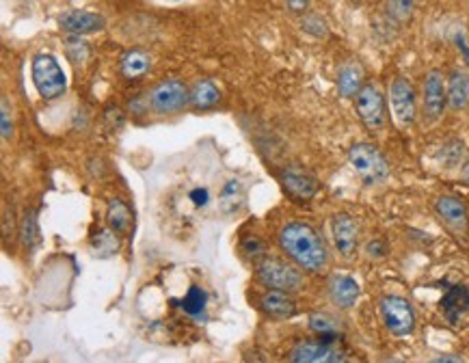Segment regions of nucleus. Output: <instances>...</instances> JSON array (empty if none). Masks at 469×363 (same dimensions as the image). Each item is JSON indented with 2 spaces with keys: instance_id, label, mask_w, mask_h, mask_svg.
<instances>
[{
  "instance_id": "f257e3e1",
  "label": "nucleus",
  "mask_w": 469,
  "mask_h": 363,
  "mask_svg": "<svg viewBox=\"0 0 469 363\" xmlns=\"http://www.w3.org/2000/svg\"><path fill=\"white\" fill-rule=\"evenodd\" d=\"M280 247L306 273H322L329 266V249L324 238L307 223H288L280 232Z\"/></svg>"
},
{
  "instance_id": "f03ea898",
  "label": "nucleus",
  "mask_w": 469,
  "mask_h": 363,
  "mask_svg": "<svg viewBox=\"0 0 469 363\" xmlns=\"http://www.w3.org/2000/svg\"><path fill=\"white\" fill-rule=\"evenodd\" d=\"M348 163L364 184L374 186L389 178V163L373 143H355L348 149Z\"/></svg>"
},
{
  "instance_id": "7ed1b4c3",
  "label": "nucleus",
  "mask_w": 469,
  "mask_h": 363,
  "mask_svg": "<svg viewBox=\"0 0 469 363\" xmlns=\"http://www.w3.org/2000/svg\"><path fill=\"white\" fill-rule=\"evenodd\" d=\"M30 74H33L35 89H38L44 100H56V97H61L65 93V72L53 55H44L41 52V55L35 56Z\"/></svg>"
},
{
  "instance_id": "20e7f679",
  "label": "nucleus",
  "mask_w": 469,
  "mask_h": 363,
  "mask_svg": "<svg viewBox=\"0 0 469 363\" xmlns=\"http://www.w3.org/2000/svg\"><path fill=\"white\" fill-rule=\"evenodd\" d=\"M355 111L370 132H381L388 122V100H385L381 87L374 82H365L355 96Z\"/></svg>"
},
{
  "instance_id": "39448f33",
  "label": "nucleus",
  "mask_w": 469,
  "mask_h": 363,
  "mask_svg": "<svg viewBox=\"0 0 469 363\" xmlns=\"http://www.w3.org/2000/svg\"><path fill=\"white\" fill-rule=\"evenodd\" d=\"M257 279L268 290H281V292H298L303 288V274L292 264L277 257H264L255 268Z\"/></svg>"
},
{
  "instance_id": "423d86ee",
  "label": "nucleus",
  "mask_w": 469,
  "mask_h": 363,
  "mask_svg": "<svg viewBox=\"0 0 469 363\" xmlns=\"http://www.w3.org/2000/svg\"><path fill=\"white\" fill-rule=\"evenodd\" d=\"M381 316H383V323L388 326V331L396 337H406L415 331L417 318L414 305L409 303L405 297L398 294H388V297L381 299Z\"/></svg>"
},
{
  "instance_id": "0eeeda50",
  "label": "nucleus",
  "mask_w": 469,
  "mask_h": 363,
  "mask_svg": "<svg viewBox=\"0 0 469 363\" xmlns=\"http://www.w3.org/2000/svg\"><path fill=\"white\" fill-rule=\"evenodd\" d=\"M389 108L400 128L414 126L417 119L415 87L405 76H396L389 85Z\"/></svg>"
},
{
  "instance_id": "6e6552de",
  "label": "nucleus",
  "mask_w": 469,
  "mask_h": 363,
  "mask_svg": "<svg viewBox=\"0 0 469 363\" xmlns=\"http://www.w3.org/2000/svg\"><path fill=\"white\" fill-rule=\"evenodd\" d=\"M448 108L446 78L440 70L426 72L424 85H422V117L424 123L440 122Z\"/></svg>"
},
{
  "instance_id": "1a4fd4ad",
  "label": "nucleus",
  "mask_w": 469,
  "mask_h": 363,
  "mask_svg": "<svg viewBox=\"0 0 469 363\" xmlns=\"http://www.w3.org/2000/svg\"><path fill=\"white\" fill-rule=\"evenodd\" d=\"M190 102V91L184 87L182 80L172 78V80H163L149 91V106L161 115L180 111Z\"/></svg>"
},
{
  "instance_id": "9d476101",
  "label": "nucleus",
  "mask_w": 469,
  "mask_h": 363,
  "mask_svg": "<svg viewBox=\"0 0 469 363\" xmlns=\"http://www.w3.org/2000/svg\"><path fill=\"white\" fill-rule=\"evenodd\" d=\"M435 215L440 216L448 232L458 241H467L469 236V212L467 206L455 195H441L435 201Z\"/></svg>"
},
{
  "instance_id": "9b49d317",
  "label": "nucleus",
  "mask_w": 469,
  "mask_h": 363,
  "mask_svg": "<svg viewBox=\"0 0 469 363\" xmlns=\"http://www.w3.org/2000/svg\"><path fill=\"white\" fill-rule=\"evenodd\" d=\"M331 238L335 251L342 257H353L359 245V225L348 212H338L331 219Z\"/></svg>"
},
{
  "instance_id": "f8f14e48",
  "label": "nucleus",
  "mask_w": 469,
  "mask_h": 363,
  "mask_svg": "<svg viewBox=\"0 0 469 363\" xmlns=\"http://www.w3.org/2000/svg\"><path fill=\"white\" fill-rule=\"evenodd\" d=\"M344 359V352L327 342H301L290 352V361L295 363H339Z\"/></svg>"
},
{
  "instance_id": "ddd939ff",
  "label": "nucleus",
  "mask_w": 469,
  "mask_h": 363,
  "mask_svg": "<svg viewBox=\"0 0 469 363\" xmlns=\"http://www.w3.org/2000/svg\"><path fill=\"white\" fill-rule=\"evenodd\" d=\"M359 294H362V285L350 274H333L329 279V299H331L335 308L350 309L357 303Z\"/></svg>"
},
{
  "instance_id": "4468645a",
  "label": "nucleus",
  "mask_w": 469,
  "mask_h": 363,
  "mask_svg": "<svg viewBox=\"0 0 469 363\" xmlns=\"http://www.w3.org/2000/svg\"><path fill=\"white\" fill-rule=\"evenodd\" d=\"M281 182L286 186V190L297 199H312L318 193V180L312 173L303 171L301 167H288L283 169Z\"/></svg>"
},
{
  "instance_id": "2eb2a0df",
  "label": "nucleus",
  "mask_w": 469,
  "mask_h": 363,
  "mask_svg": "<svg viewBox=\"0 0 469 363\" xmlns=\"http://www.w3.org/2000/svg\"><path fill=\"white\" fill-rule=\"evenodd\" d=\"M61 29L67 30L71 35H89V33H97L106 26L105 18L97 13L91 12H80V9H74V12H67L59 18Z\"/></svg>"
},
{
  "instance_id": "dca6fc26",
  "label": "nucleus",
  "mask_w": 469,
  "mask_h": 363,
  "mask_svg": "<svg viewBox=\"0 0 469 363\" xmlns=\"http://www.w3.org/2000/svg\"><path fill=\"white\" fill-rule=\"evenodd\" d=\"M365 85V70L359 61H347L338 72V93L350 100L357 96L359 89Z\"/></svg>"
},
{
  "instance_id": "f3484780",
  "label": "nucleus",
  "mask_w": 469,
  "mask_h": 363,
  "mask_svg": "<svg viewBox=\"0 0 469 363\" xmlns=\"http://www.w3.org/2000/svg\"><path fill=\"white\" fill-rule=\"evenodd\" d=\"M260 305L264 314L277 320L292 318L297 314V303L290 299V292H281V290H268L260 299Z\"/></svg>"
},
{
  "instance_id": "a211bd4d",
  "label": "nucleus",
  "mask_w": 469,
  "mask_h": 363,
  "mask_svg": "<svg viewBox=\"0 0 469 363\" xmlns=\"http://www.w3.org/2000/svg\"><path fill=\"white\" fill-rule=\"evenodd\" d=\"M448 108L452 111H465L469 106V74L465 70H455L446 82Z\"/></svg>"
},
{
  "instance_id": "6ab92c4d",
  "label": "nucleus",
  "mask_w": 469,
  "mask_h": 363,
  "mask_svg": "<svg viewBox=\"0 0 469 363\" xmlns=\"http://www.w3.org/2000/svg\"><path fill=\"white\" fill-rule=\"evenodd\" d=\"M245 199H247V190H245V184H242L240 180L225 182L223 190H221V195H219V210L223 212L225 216L239 215V212L242 210V206H245Z\"/></svg>"
},
{
  "instance_id": "aec40b11",
  "label": "nucleus",
  "mask_w": 469,
  "mask_h": 363,
  "mask_svg": "<svg viewBox=\"0 0 469 363\" xmlns=\"http://www.w3.org/2000/svg\"><path fill=\"white\" fill-rule=\"evenodd\" d=\"M467 308H469V290L465 285H452L441 300L443 314L448 316L450 323H458V318H461V314H465Z\"/></svg>"
},
{
  "instance_id": "412c9836",
  "label": "nucleus",
  "mask_w": 469,
  "mask_h": 363,
  "mask_svg": "<svg viewBox=\"0 0 469 363\" xmlns=\"http://www.w3.org/2000/svg\"><path fill=\"white\" fill-rule=\"evenodd\" d=\"M149 67H152V56H149L146 50H130L126 52L121 59V74L126 76L128 80L146 76Z\"/></svg>"
},
{
  "instance_id": "4be33fe9",
  "label": "nucleus",
  "mask_w": 469,
  "mask_h": 363,
  "mask_svg": "<svg viewBox=\"0 0 469 363\" xmlns=\"http://www.w3.org/2000/svg\"><path fill=\"white\" fill-rule=\"evenodd\" d=\"M115 233L117 232L111 230V227H108V230H97L94 233V238H91V251H94L96 257L106 259L120 253L121 242Z\"/></svg>"
},
{
  "instance_id": "5701e85b",
  "label": "nucleus",
  "mask_w": 469,
  "mask_h": 363,
  "mask_svg": "<svg viewBox=\"0 0 469 363\" xmlns=\"http://www.w3.org/2000/svg\"><path fill=\"white\" fill-rule=\"evenodd\" d=\"M180 308L184 309V314L190 318H205V308H208V294L199 285H190L187 297L180 300Z\"/></svg>"
},
{
  "instance_id": "b1692460",
  "label": "nucleus",
  "mask_w": 469,
  "mask_h": 363,
  "mask_svg": "<svg viewBox=\"0 0 469 363\" xmlns=\"http://www.w3.org/2000/svg\"><path fill=\"white\" fill-rule=\"evenodd\" d=\"M106 223L108 227L115 230L117 233H126L132 223L130 207L123 204L121 199H111L108 201V210H106Z\"/></svg>"
},
{
  "instance_id": "393cba45",
  "label": "nucleus",
  "mask_w": 469,
  "mask_h": 363,
  "mask_svg": "<svg viewBox=\"0 0 469 363\" xmlns=\"http://www.w3.org/2000/svg\"><path fill=\"white\" fill-rule=\"evenodd\" d=\"M221 91L216 89L214 82L210 80H199L195 82V87L190 89V104L195 108H213L219 102Z\"/></svg>"
},
{
  "instance_id": "a878e982",
  "label": "nucleus",
  "mask_w": 469,
  "mask_h": 363,
  "mask_svg": "<svg viewBox=\"0 0 469 363\" xmlns=\"http://www.w3.org/2000/svg\"><path fill=\"white\" fill-rule=\"evenodd\" d=\"M309 329H312L314 333L324 335L327 340H333V337L339 335V331H342V325H339V320L335 318L333 314L316 311V314L309 316Z\"/></svg>"
},
{
  "instance_id": "bb28decb",
  "label": "nucleus",
  "mask_w": 469,
  "mask_h": 363,
  "mask_svg": "<svg viewBox=\"0 0 469 363\" xmlns=\"http://www.w3.org/2000/svg\"><path fill=\"white\" fill-rule=\"evenodd\" d=\"M415 4L417 0H388L385 3V12H388V18L394 24H406L414 18Z\"/></svg>"
},
{
  "instance_id": "cd10ccee",
  "label": "nucleus",
  "mask_w": 469,
  "mask_h": 363,
  "mask_svg": "<svg viewBox=\"0 0 469 363\" xmlns=\"http://www.w3.org/2000/svg\"><path fill=\"white\" fill-rule=\"evenodd\" d=\"M20 236H22L24 247L33 249L39 242V227H38V216H35L33 210H29L24 215L22 227H20Z\"/></svg>"
},
{
  "instance_id": "c85d7f7f",
  "label": "nucleus",
  "mask_w": 469,
  "mask_h": 363,
  "mask_svg": "<svg viewBox=\"0 0 469 363\" xmlns=\"http://www.w3.org/2000/svg\"><path fill=\"white\" fill-rule=\"evenodd\" d=\"M301 29L306 30L307 35H312V38H327L329 35V26H327V20L321 18L318 13H307L306 18H303L301 22Z\"/></svg>"
},
{
  "instance_id": "c756f323",
  "label": "nucleus",
  "mask_w": 469,
  "mask_h": 363,
  "mask_svg": "<svg viewBox=\"0 0 469 363\" xmlns=\"http://www.w3.org/2000/svg\"><path fill=\"white\" fill-rule=\"evenodd\" d=\"M0 132H3L4 141L13 137V119H12V108H9L7 97L0 100Z\"/></svg>"
},
{
  "instance_id": "7c9ffc66",
  "label": "nucleus",
  "mask_w": 469,
  "mask_h": 363,
  "mask_svg": "<svg viewBox=\"0 0 469 363\" xmlns=\"http://www.w3.org/2000/svg\"><path fill=\"white\" fill-rule=\"evenodd\" d=\"M67 55H70V59L74 61V63H79V61H85L87 56H89V48H87L85 41L80 39V35L67 39Z\"/></svg>"
},
{
  "instance_id": "2f4dec72",
  "label": "nucleus",
  "mask_w": 469,
  "mask_h": 363,
  "mask_svg": "<svg viewBox=\"0 0 469 363\" xmlns=\"http://www.w3.org/2000/svg\"><path fill=\"white\" fill-rule=\"evenodd\" d=\"M242 251L247 253V256H262L264 253V245H262V241H257V238H247L245 242H242Z\"/></svg>"
},
{
  "instance_id": "473e14b6",
  "label": "nucleus",
  "mask_w": 469,
  "mask_h": 363,
  "mask_svg": "<svg viewBox=\"0 0 469 363\" xmlns=\"http://www.w3.org/2000/svg\"><path fill=\"white\" fill-rule=\"evenodd\" d=\"M365 253H368L370 257H383L385 253H388V247H385L383 242L373 241V242H368V247H365Z\"/></svg>"
},
{
  "instance_id": "72a5a7b5",
  "label": "nucleus",
  "mask_w": 469,
  "mask_h": 363,
  "mask_svg": "<svg viewBox=\"0 0 469 363\" xmlns=\"http://www.w3.org/2000/svg\"><path fill=\"white\" fill-rule=\"evenodd\" d=\"M190 199H193V204L197 206V207H204L205 204H208L210 195H208V190H205V189H195L193 193H190Z\"/></svg>"
},
{
  "instance_id": "f704fd0d",
  "label": "nucleus",
  "mask_w": 469,
  "mask_h": 363,
  "mask_svg": "<svg viewBox=\"0 0 469 363\" xmlns=\"http://www.w3.org/2000/svg\"><path fill=\"white\" fill-rule=\"evenodd\" d=\"M309 0H288V9H290L292 13H303L307 9Z\"/></svg>"
},
{
  "instance_id": "c9c22d12",
  "label": "nucleus",
  "mask_w": 469,
  "mask_h": 363,
  "mask_svg": "<svg viewBox=\"0 0 469 363\" xmlns=\"http://www.w3.org/2000/svg\"><path fill=\"white\" fill-rule=\"evenodd\" d=\"M461 178H463V182H465V184H469V160H467V163H463Z\"/></svg>"
},
{
  "instance_id": "e433bc0d",
  "label": "nucleus",
  "mask_w": 469,
  "mask_h": 363,
  "mask_svg": "<svg viewBox=\"0 0 469 363\" xmlns=\"http://www.w3.org/2000/svg\"><path fill=\"white\" fill-rule=\"evenodd\" d=\"M437 363H448V361H455V363H458V361H463L461 359V357H450V355H448V357H440V359H435Z\"/></svg>"
},
{
  "instance_id": "4c0bfd02",
  "label": "nucleus",
  "mask_w": 469,
  "mask_h": 363,
  "mask_svg": "<svg viewBox=\"0 0 469 363\" xmlns=\"http://www.w3.org/2000/svg\"><path fill=\"white\" fill-rule=\"evenodd\" d=\"M467 12H469V0H467Z\"/></svg>"
}]
</instances>
